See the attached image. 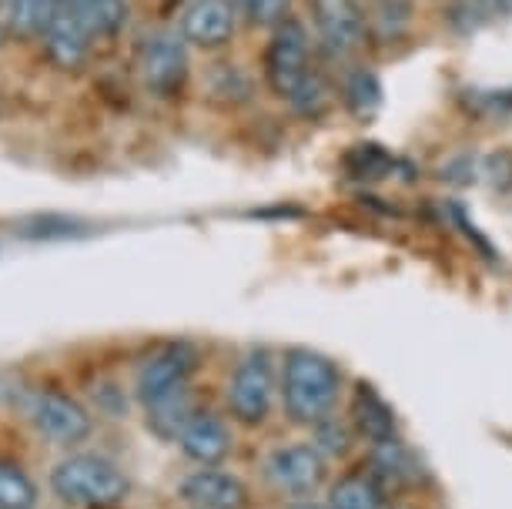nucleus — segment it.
Returning <instances> with one entry per match:
<instances>
[{
    "instance_id": "f257e3e1",
    "label": "nucleus",
    "mask_w": 512,
    "mask_h": 509,
    "mask_svg": "<svg viewBox=\"0 0 512 509\" xmlns=\"http://www.w3.org/2000/svg\"><path fill=\"white\" fill-rule=\"evenodd\" d=\"M342 389L345 376L332 355L305 349V345H295V349L285 352L282 372H278V396H282L285 416L295 426L312 429L332 416L338 399H342Z\"/></svg>"
},
{
    "instance_id": "f03ea898",
    "label": "nucleus",
    "mask_w": 512,
    "mask_h": 509,
    "mask_svg": "<svg viewBox=\"0 0 512 509\" xmlns=\"http://www.w3.org/2000/svg\"><path fill=\"white\" fill-rule=\"evenodd\" d=\"M51 493L74 509H111L131 496V479L111 459L74 453L51 469Z\"/></svg>"
},
{
    "instance_id": "7ed1b4c3",
    "label": "nucleus",
    "mask_w": 512,
    "mask_h": 509,
    "mask_svg": "<svg viewBox=\"0 0 512 509\" xmlns=\"http://www.w3.org/2000/svg\"><path fill=\"white\" fill-rule=\"evenodd\" d=\"M278 396V372L268 349H251L241 355V362L231 372L228 382V412L238 426L258 429L272 416Z\"/></svg>"
},
{
    "instance_id": "20e7f679",
    "label": "nucleus",
    "mask_w": 512,
    "mask_h": 509,
    "mask_svg": "<svg viewBox=\"0 0 512 509\" xmlns=\"http://www.w3.org/2000/svg\"><path fill=\"white\" fill-rule=\"evenodd\" d=\"M265 479L278 496L292 499V503L312 499L328 483V459L318 453L312 439L275 446L265 456Z\"/></svg>"
},
{
    "instance_id": "39448f33",
    "label": "nucleus",
    "mask_w": 512,
    "mask_h": 509,
    "mask_svg": "<svg viewBox=\"0 0 512 509\" xmlns=\"http://www.w3.org/2000/svg\"><path fill=\"white\" fill-rule=\"evenodd\" d=\"M27 422L54 446H77L91 436L94 419L74 396L61 389H34L24 396Z\"/></svg>"
},
{
    "instance_id": "423d86ee",
    "label": "nucleus",
    "mask_w": 512,
    "mask_h": 509,
    "mask_svg": "<svg viewBox=\"0 0 512 509\" xmlns=\"http://www.w3.org/2000/svg\"><path fill=\"white\" fill-rule=\"evenodd\" d=\"M198 369V349L191 342H164L134 372V396L141 406H151L171 392L188 389Z\"/></svg>"
},
{
    "instance_id": "0eeeda50",
    "label": "nucleus",
    "mask_w": 512,
    "mask_h": 509,
    "mask_svg": "<svg viewBox=\"0 0 512 509\" xmlns=\"http://www.w3.org/2000/svg\"><path fill=\"white\" fill-rule=\"evenodd\" d=\"M308 74H312V67H308V31H305V24L288 17L285 24L275 27L272 41H268L265 81L275 94L292 98V94L302 88V81Z\"/></svg>"
},
{
    "instance_id": "6e6552de",
    "label": "nucleus",
    "mask_w": 512,
    "mask_h": 509,
    "mask_svg": "<svg viewBox=\"0 0 512 509\" xmlns=\"http://www.w3.org/2000/svg\"><path fill=\"white\" fill-rule=\"evenodd\" d=\"M138 74L154 98H175L188 81V47L178 34H154L141 44Z\"/></svg>"
},
{
    "instance_id": "1a4fd4ad",
    "label": "nucleus",
    "mask_w": 512,
    "mask_h": 509,
    "mask_svg": "<svg viewBox=\"0 0 512 509\" xmlns=\"http://www.w3.org/2000/svg\"><path fill=\"white\" fill-rule=\"evenodd\" d=\"M312 21L328 51L352 54L365 44L369 21L359 0H312Z\"/></svg>"
},
{
    "instance_id": "9d476101",
    "label": "nucleus",
    "mask_w": 512,
    "mask_h": 509,
    "mask_svg": "<svg viewBox=\"0 0 512 509\" xmlns=\"http://www.w3.org/2000/svg\"><path fill=\"white\" fill-rule=\"evenodd\" d=\"M91 37L94 34L88 31V24L81 21V14H77L67 0H57L51 21H47L41 34L47 57H51L61 71H81L91 54Z\"/></svg>"
},
{
    "instance_id": "9b49d317",
    "label": "nucleus",
    "mask_w": 512,
    "mask_h": 509,
    "mask_svg": "<svg viewBox=\"0 0 512 509\" xmlns=\"http://www.w3.org/2000/svg\"><path fill=\"white\" fill-rule=\"evenodd\" d=\"M178 496L191 509H248L251 493L235 473H225L218 466H201L191 476L181 479Z\"/></svg>"
},
{
    "instance_id": "f8f14e48",
    "label": "nucleus",
    "mask_w": 512,
    "mask_h": 509,
    "mask_svg": "<svg viewBox=\"0 0 512 509\" xmlns=\"http://www.w3.org/2000/svg\"><path fill=\"white\" fill-rule=\"evenodd\" d=\"M235 21L238 11L231 0H191L185 17H181V37L195 47L215 51V47H225L231 41Z\"/></svg>"
},
{
    "instance_id": "ddd939ff",
    "label": "nucleus",
    "mask_w": 512,
    "mask_h": 509,
    "mask_svg": "<svg viewBox=\"0 0 512 509\" xmlns=\"http://www.w3.org/2000/svg\"><path fill=\"white\" fill-rule=\"evenodd\" d=\"M178 446L191 463L221 466L231 456V449H235V439H231V426L218 416V412L198 409L195 419H191L185 432H181Z\"/></svg>"
},
{
    "instance_id": "4468645a",
    "label": "nucleus",
    "mask_w": 512,
    "mask_h": 509,
    "mask_svg": "<svg viewBox=\"0 0 512 509\" xmlns=\"http://www.w3.org/2000/svg\"><path fill=\"white\" fill-rule=\"evenodd\" d=\"M369 469L382 479V486L389 489V493L415 489V486H422V479H425L422 459L415 456V449L405 443L402 436L389 439V443L369 446Z\"/></svg>"
},
{
    "instance_id": "2eb2a0df",
    "label": "nucleus",
    "mask_w": 512,
    "mask_h": 509,
    "mask_svg": "<svg viewBox=\"0 0 512 509\" xmlns=\"http://www.w3.org/2000/svg\"><path fill=\"white\" fill-rule=\"evenodd\" d=\"M349 422H352L355 436L365 439L369 446L389 443V439L399 436V419H395L392 406L372 386H365V382L355 386V392H352Z\"/></svg>"
},
{
    "instance_id": "dca6fc26",
    "label": "nucleus",
    "mask_w": 512,
    "mask_h": 509,
    "mask_svg": "<svg viewBox=\"0 0 512 509\" xmlns=\"http://www.w3.org/2000/svg\"><path fill=\"white\" fill-rule=\"evenodd\" d=\"M392 493L382 486V479L365 469H352V473L338 476L332 486H328L325 503L332 509H385L389 506Z\"/></svg>"
},
{
    "instance_id": "f3484780",
    "label": "nucleus",
    "mask_w": 512,
    "mask_h": 509,
    "mask_svg": "<svg viewBox=\"0 0 512 509\" xmlns=\"http://www.w3.org/2000/svg\"><path fill=\"white\" fill-rule=\"evenodd\" d=\"M195 399H191V389H181V392H171L151 406H144V416H148V429L154 432L164 443H178L181 432L191 419H195Z\"/></svg>"
},
{
    "instance_id": "a211bd4d",
    "label": "nucleus",
    "mask_w": 512,
    "mask_h": 509,
    "mask_svg": "<svg viewBox=\"0 0 512 509\" xmlns=\"http://www.w3.org/2000/svg\"><path fill=\"white\" fill-rule=\"evenodd\" d=\"M81 21L88 24V31L94 37H114L118 31H124L131 17V7L128 0H67Z\"/></svg>"
},
{
    "instance_id": "6ab92c4d",
    "label": "nucleus",
    "mask_w": 512,
    "mask_h": 509,
    "mask_svg": "<svg viewBox=\"0 0 512 509\" xmlns=\"http://www.w3.org/2000/svg\"><path fill=\"white\" fill-rule=\"evenodd\" d=\"M369 31L379 41H395L409 27V0H359Z\"/></svg>"
},
{
    "instance_id": "aec40b11",
    "label": "nucleus",
    "mask_w": 512,
    "mask_h": 509,
    "mask_svg": "<svg viewBox=\"0 0 512 509\" xmlns=\"http://www.w3.org/2000/svg\"><path fill=\"white\" fill-rule=\"evenodd\" d=\"M355 439L359 436H355L349 416H335L332 412L328 419L312 426V443L318 446V453H322L325 459H345L352 453Z\"/></svg>"
},
{
    "instance_id": "412c9836",
    "label": "nucleus",
    "mask_w": 512,
    "mask_h": 509,
    "mask_svg": "<svg viewBox=\"0 0 512 509\" xmlns=\"http://www.w3.org/2000/svg\"><path fill=\"white\" fill-rule=\"evenodd\" d=\"M0 509H37L34 479L7 459H0Z\"/></svg>"
},
{
    "instance_id": "4be33fe9",
    "label": "nucleus",
    "mask_w": 512,
    "mask_h": 509,
    "mask_svg": "<svg viewBox=\"0 0 512 509\" xmlns=\"http://www.w3.org/2000/svg\"><path fill=\"white\" fill-rule=\"evenodd\" d=\"M57 0H14L7 7V31L21 37H41L47 21H51Z\"/></svg>"
},
{
    "instance_id": "5701e85b",
    "label": "nucleus",
    "mask_w": 512,
    "mask_h": 509,
    "mask_svg": "<svg viewBox=\"0 0 512 509\" xmlns=\"http://www.w3.org/2000/svg\"><path fill=\"white\" fill-rule=\"evenodd\" d=\"M499 17H512V0H456L452 4V21L459 31H479Z\"/></svg>"
},
{
    "instance_id": "b1692460",
    "label": "nucleus",
    "mask_w": 512,
    "mask_h": 509,
    "mask_svg": "<svg viewBox=\"0 0 512 509\" xmlns=\"http://www.w3.org/2000/svg\"><path fill=\"white\" fill-rule=\"evenodd\" d=\"M345 104L359 114V118H369V114L382 104V84L372 71H355L349 81H345Z\"/></svg>"
},
{
    "instance_id": "393cba45",
    "label": "nucleus",
    "mask_w": 512,
    "mask_h": 509,
    "mask_svg": "<svg viewBox=\"0 0 512 509\" xmlns=\"http://www.w3.org/2000/svg\"><path fill=\"white\" fill-rule=\"evenodd\" d=\"M235 11L255 27H278L288 21L292 0H235Z\"/></svg>"
},
{
    "instance_id": "a878e982",
    "label": "nucleus",
    "mask_w": 512,
    "mask_h": 509,
    "mask_svg": "<svg viewBox=\"0 0 512 509\" xmlns=\"http://www.w3.org/2000/svg\"><path fill=\"white\" fill-rule=\"evenodd\" d=\"M288 101H292V108L298 114H305V118H318V114L328 108V101H332V91H328V84L312 71L302 81V88H298Z\"/></svg>"
},
{
    "instance_id": "bb28decb",
    "label": "nucleus",
    "mask_w": 512,
    "mask_h": 509,
    "mask_svg": "<svg viewBox=\"0 0 512 509\" xmlns=\"http://www.w3.org/2000/svg\"><path fill=\"white\" fill-rule=\"evenodd\" d=\"M345 165L352 168L355 178H379V171L389 168V155H385L379 144H359V148L345 158Z\"/></svg>"
},
{
    "instance_id": "cd10ccee",
    "label": "nucleus",
    "mask_w": 512,
    "mask_h": 509,
    "mask_svg": "<svg viewBox=\"0 0 512 509\" xmlns=\"http://www.w3.org/2000/svg\"><path fill=\"white\" fill-rule=\"evenodd\" d=\"M486 175L492 181V188L509 191L512 188V151H499L486 161Z\"/></svg>"
},
{
    "instance_id": "c85d7f7f",
    "label": "nucleus",
    "mask_w": 512,
    "mask_h": 509,
    "mask_svg": "<svg viewBox=\"0 0 512 509\" xmlns=\"http://www.w3.org/2000/svg\"><path fill=\"white\" fill-rule=\"evenodd\" d=\"M288 509H332L325 503V499H298V503H292Z\"/></svg>"
},
{
    "instance_id": "c756f323",
    "label": "nucleus",
    "mask_w": 512,
    "mask_h": 509,
    "mask_svg": "<svg viewBox=\"0 0 512 509\" xmlns=\"http://www.w3.org/2000/svg\"><path fill=\"white\" fill-rule=\"evenodd\" d=\"M4 41H7V24L0 21V47H4Z\"/></svg>"
},
{
    "instance_id": "7c9ffc66",
    "label": "nucleus",
    "mask_w": 512,
    "mask_h": 509,
    "mask_svg": "<svg viewBox=\"0 0 512 509\" xmlns=\"http://www.w3.org/2000/svg\"><path fill=\"white\" fill-rule=\"evenodd\" d=\"M385 509H412V506H405V503H395V506H392V503H389Z\"/></svg>"
},
{
    "instance_id": "2f4dec72",
    "label": "nucleus",
    "mask_w": 512,
    "mask_h": 509,
    "mask_svg": "<svg viewBox=\"0 0 512 509\" xmlns=\"http://www.w3.org/2000/svg\"><path fill=\"white\" fill-rule=\"evenodd\" d=\"M14 4V0H0V7H4V11H7V7H11Z\"/></svg>"
}]
</instances>
